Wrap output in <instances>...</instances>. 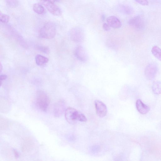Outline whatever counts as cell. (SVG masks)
<instances>
[{
	"label": "cell",
	"instance_id": "obj_22",
	"mask_svg": "<svg viewBox=\"0 0 161 161\" xmlns=\"http://www.w3.org/2000/svg\"><path fill=\"white\" fill-rule=\"evenodd\" d=\"M8 126V123L5 119L1 117V128L4 129L7 128Z\"/></svg>",
	"mask_w": 161,
	"mask_h": 161
},
{
	"label": "cell",
	"instance_id": "obj_10",
	"mask_svg": "<svg viewBox=\"0 0 161 161\" xmlns=\"http://www.w3.org/2000/svg\"><path fill=\"white\" fill-rule=\"evenodd\" d=\"M43 2L47 10L52 14L57 16L61 15L62 12L61 10L54 3L48 2Z\"/></svg>",
	"mask_w": 161,
	"mask_h": 161
},
{
	"label": "cell",
	"instance_id": "obj_25",
	"mask_svg": "<svg viewBox=\"0 0 161 161\" xmlns=\"http://www.w3.org/2000/svg\"><path fill=\"white\" fill-rule=\"evenodd\" d=\"M7 76L5 74H2L0 76V80H1V85L2 84V82L7 78Z\"/></svg>",
	"mask_w": 161,
	"mask_h": 161
},
{
	"label": "cell",
	"instance_id": "obj_19",
	"mask_svg": "<svg viewBox=\"0 0 161 161\" xmlns=\"http://www.w3.org/2000/svg\"><path fill=\"white\" fill-rule=\"evenodd\" d=\"M6 3L10 7L15 8L18 5V0H5Z\"/></svg>",
	"mask_w": 161,
	"mask_h": 161
},
{
	"label": "cell",
	"instance_id": "obj_12",
	"mask_svg": "<svg viewBox=\"0 0 161 161\" xmlns=\"http://www.w3.org/2000/svg\"><path fill=\"white\" fill-rule=\"evenodd\" d=\"M65 104L64 101H60L56 104L54 110L55 116H60L64 112L65 109Z\"/></svg>",
	"mask_w": 161,
	"mask_h": 161
},
{
	"label": "cell",
	"instance_id": "obj_5",
	"mask_svg": "<svg viewBox=\"0 0 161 161\" xmlns=\"http://www.w3.org/2000/svg\"><path fill=\"white\" fill-rule=\"evenodd\" d=\"M130 26L137 29H143L145 27V22L144 18L140 16H135L129 22Z\"/></svg>",
	"mask_w": 161,
	"mask_h": 161
},
{
	"label": "cell",
	"instance_id": "obj_16",
	"mask_svg": "<svg viewBox=\"0 0 161 161\" xmlns=\"http://www.w3.org/2000/svg\"><path fill=\"white\" fill-rule=\"evenodd\" d=\"M152 89L154 94L159 95L161 93V82L159 81H156L154 82Z\"/></svg>",
	"mask_w": 161,
	"mask_h": 161
},
{
	"label": "cell",
	"instance_id": "obj_6",
	"mask_svg": "<svg viewBox=\"0 0 161 161\" xmlns=\"http://www.w3.org/2000/svg\"><path fill=\"white\" fill-rule=\"evenodd\" d=\"M95 105L96 114L99 117L103 118L106 116L107 110L106 104L101 101L96 100L95 101Z\"/></svg>",
	"mask_w": 161,
	"mask_h": 161
},
{
	"label": "cell",
	"instance_id": "obj_27",
	"mask_svg": "<svg viewBox=\"0 0 161 161\" xmlns=\"http://www.w3.org/2000/svg\"><path fill=\"white\" fill-rule=\"evenodd\" d=\"M14 156L16 158H17L19 157V154L18 152L15 151V150H14Z\"/></svg>",
	"mask_w": 161,
	"mask_h": 161
},
{
	"label": "cell",
	"instance_id": "obj_2",
	"mask_svg": "<svg viewBox=\"0 0 161 161\" xmlns=\"http://www.w3.org/2000/svg\"><path fill=\"white\" fill-rule=\"evenodd\" d=\"M57 29L55 25L51 22L46 23L40 30V34L41 38L46 39H51L55 37Z\"/></svg>",
	"mask_w": 161,
	"mask_h": 161
},
{
	"label": "cell",
	"instance_id": "obj_17",
	"mask_svg": "<svg viewBox=\"0 0 161 161\" xmlns=\"http://www.w3.org/2000/svg\"><path fill=\"white\" fill-rule=\"evenodd\" d=\"M33 9L36 13L39 15L44 14L45 12V9L44 7L39 4H34L33 5Z\"/></svg>",
	"mask_w": 161,
	"mask_h": 161
},
{
	"label": "cell",
	"instance_id": "obj_18",
	"mask_svg": "<svg viewBox=\"0 0 161 161\" xmlns=\"http://www.w3.org/2000/svg\"><path fill=\"white\" fill-rule=\"evenodd\" d=\"M14 35L15 39L17 40V42L19 43V44L22 47H23L25 48H27L28 46L26 43L25 41L22 37L17 34L15 33V32L14 33Z\"/></svg>",
	"mask_w": 161,
	"mask_h": 161
},
{
	"label": "cell",
	"instance_id": "obj_3",
	"mask_svg": "<svg viewBox=\"0 0 161 161\" xmlns=\"http://www.w3.org/2000/svg\"><path fill=\"white\" fill-rule=\"evenodd\" d=\"M36 102L37 106L41 110L45 111L48 108L50 100L45 92L40 91L37 93Z\"/></svg>",
	"mask_w": 161,
	"mask_h": 161
},
{
	"label": "cell",
	"instance_id": "obj_21",
	"mask_svg": "<svg viewBox=\"0 0 161 161\" xmlns=\"http://www.w3.org/2000/svg\"><path fill=\"white\" fill-rule=\"evenodd\" d=\"M36 48L39 51L46 54H48L49 52L48 48L46 47L37 45L36 46Z\"/></svg>",
	"mask_w": 161,
	"mask_h": 161
},
{
	"label": "cell",
	"instance_id": "obj_7",
	"mask_svg": "<svg viewBox=\"0 0 161 161\" xmlns=\"http://www.w3.org/2000/svg\"><path fill=\"white\" fill-rule=\"evenodd\" d=\"M70 36L71 40L76 42H81L84 39V34L83 31L78 28L73 29L71 31Z\"/></svg>",
	"mask_w": 161,
	"mask_h": 161
},
{
	"label": "cell",
	"instance_id": "obj_23",
	"mask_svg": "<svg viewBox=\"0 0 161 161\" xmlns=\"http://www.w3.org/2000/svg\"><path fill=\"white\" fill-rule=\"evenodd\" d=\"M138 3L142 5H148V3L147 0H135Z\"/></svg>",
	"mask_w": 161,
	"mask_h": 161
},
{
	"label": "cell",
	"instance_id": "obj_9",
	"mask_svg": "<svg viewBox=\"0 0 161 161\" xmlns=\"http://www.w3.org/2000/svg\"><path fill=\"white\" fill-rule=\"evenodd\" d=\"M34 146L33 139L30 138H27L24 139L22 143V151L24 153H28L33 150Z\"/></svg>",
	"mask_w": 161,
	"mask_h": 161
},
{
	"label": "cell",
	"instance_id": "obj_28",
	"mask_svg": "<svg viewBox=\"0 0 161 161\" xmlns=\"http://www.w3.org/2000/svg\"><path fill=\"white\" fill-rule=\"evenodd\" d=\"M0 68H1V70H2V66L1 65V66H0Z\"/></svg>",
	"mask_w": 161,
	"mask_h": 161
},
{
	"label": "cell",
	"instance_id": "obj_4",
	"mask_svg": "<svg viewBox=\"0 0 161 161\" xmlns=\"http://www.w3.org/2000/svg\"><path fill=\"white\" fill-rule=\"evenodd\" d=\"M158 70V67L157 64L151 63L147 66L145 70V75L146 78L152 80L155 77Z\"/></svg>",
	"mask_w": 161,
	"mask_h": 161
},
{
	"label": "cell",
	"instance_id": "obj_20",
	"mask_svg": "<svg viewBox=\"0 0 161 161\" xmlns=\"http://www.w3.org/2000/svg\"><path fill=\"white\" fill-rule=\"evenodd\" d=\"M10 20L9 16L1 12L0 13V21L3 23H7L9 22Z\"/></svg>",
	"mask_w": 161,
	"mask_h": 161
},
{
	"label": "cell",
	"instance_id": "obj_13",
	"mask_svg": "<svg viewBox=\"0 0 161 161\" xmlns=\"http://www.w3.org/2000/svg\"><path fill=\"white\" fill-rule=\"evenodd\" d=\"M136 107L139 113L142 114H146L150 110V108L140 100H138L136 102Z\"/></svg>",
	"mask_w": 161,
	"mask_h": 161
},
{
	"label": "cell",
	"instance_id": "obj_24",
	"mask_svg": "<svg viewBox=\"0 0 161 161\" xmlns=\"http://www.w3.org/2000/svg\"><path fill=\"white\" fill-rule=\"evenodd\" d=\"M103 28L104 30L108 31L110 30L111 27L107 23H104L103 25Z\"/></svg>",
	"mask_w": 161,
	"mask_h": 161
},
{
	"label": "cell",
	"instance_id": "obj_14",
	"mask_svg": "<svg viewBox=\"0 0 161 161\" xmlns=\"http://www.w3.org/2000/svg\"><path fill=\"white\" fill-rule=\"evenodd\" d=\"M36 64L39 66H42L47 63L48 59L40 54L37 55L35 58Z\"/></svg>",
	"mask_w": 161,
	"mask_h": 161
},
{
	"label": "cell",
	"instance_id": "obj_26",
	"mask_svg": "<svg viewBox=\"0 0 161 161\" xmlns=\"http://www.w3.org/2000/svg\"><path fill=\"white\" fill-rule=\"evenodd\" d=\"M42 2H48L54 3L58 1L59 0H41Z\"/></svg>",
	"mask_w": 161,
	"mask_h": 161
},
{
	"label": "cell",
	"instance_id": "obj_8",
	"mask_svg": "<svg viewBox=\"0 0 161 161\" xmlns=\"http://www.w3.org/2000/svg\"><path fill=\"white\" fill-rule=\"evenodd\" d=\"M74 54L78 60L80 61L85 62L88 59V54L84 47L82 46L77 47L74 51Z\"/></svg>",
	"mask_w": 161,
	"mask_h": 161
},
{
	"label": "cell",
	"instance_id": "obj_15",
	"mask_svg": "<svg viewBox=\"0 0 161 161\" xmlns=\"http://www.w3.org/2000/svg\"><path fill=\"white\" fill-rule=\"evenodd\" d=\"M151 52L154 56L161 61V49L159 47L155 46L153 47Z\"/></svg>",
	"mask_w": 161,
	"mask_h": 161
},
{
	"label": "cell",
	"instance_id": "obj_11",
	"mask_svg": "<svg viewBox=\"0 0 161 161\" xmlns=\"http://www.w3.org/2000/svg\"><path fill=\"white\" fill-rule=\"evenodd\" d=\"M107 22L110 27L115 29L119 28L122 25L119 19L114 16L108 17Z\"/></svg>",
	"mask_w": 161,
	"mask_h": 161
},
{
	"label": "cell",
	"instance_id": "obj_1",
	"mask_svg": "<svg viewBox=\"0 0 161 161\" xmlns=\"http://www.w3.org/2000/svg\"><path fill=\"white\" fill-rule=\"evenodd\" d=\"M65 116L66 121L72 125L75 124L77 121L85 122L87 121L86 117L82 113L71 107L66 110Z\"/></svg>",
	"mask_w": 161,
	"mask_h": 161
}]
</instances>
